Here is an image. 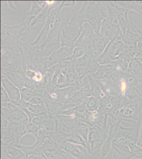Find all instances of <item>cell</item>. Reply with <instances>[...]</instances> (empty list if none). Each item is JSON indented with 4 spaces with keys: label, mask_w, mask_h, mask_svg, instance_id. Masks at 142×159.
<instances>
[{
    "label": "cell",
    "mask_w": 142,
    "mask_h": 159,
    "mask_svg": "<svg viewBox=\"0 0 142 159\" xmlns=\"http://www.w3.org/2000/svg\"><path fill=\"white\" fill-rule=\"evenodd\" d=\"M43 147L45 153H53L61 148L56 141L49 138L45 140Z\"/></svg>",
    "instance_id": "ab89813d"
},
{
    "label": "cell",
    "mask_w": 142,
    "mask_h": 159,
    "mask_svg": "<svg viewBox=\"0 0 142 159\" xmlns=\"http://www.w3.org/2000/svg\"><path fill=\"white\" fill-rule=\"evenodd\" d=\"M136 145L137 147L142 148V121L140 130V133H139V139H138V141L137 142Z\"/></svg>",
    "instance_id": "db71d44e"
},
{
    "label": "cell",
    "mask_w": 142,
    "mask_h": 159,
    "mask_svg": "<svg viewBox=\"0 0 142 159\" xmlns=\"http://www.w3.org/2000/svg\"><path fill=\"white\" fill-rule=\"evenodd\" d=\"M47 159H63V150L62 148L53 153H45Z\"/></svg>",
    "instance_id": "7dc6e473"
},
{
    "label": "cell",
    "mask_w": 142,
    "mask_h": 159,
    "mask_svg": "<svg viewBox=\"0 0 142 159\" xmlns=\"http://www.w3.org/2000/svg\"><path fill=\"white\" fill-rule=\"evenodd\" d=\"M128 10L125 9L117 15L116 18L118 21V25L121 28L122 34H124L127 30L128 28L130 27V21L128 19Z\"/></svg>",
    "instance_id": "d590c367"
},
{
    "label": "cell",
    "mask_w": 142,
    "mask_h": 159,
    "mask_svg": "<svg viewBox=\"0 0 142 159\" xmlns=\"http://www.w3.org/2000/svg\"><path fill=\"white\" fill-rule=\"evenodd\" d=\"M59 6H58L57 7L54 8L51 11L47 20L45 22L43 29L38 34L34 41L33 43H30L31 45L40 46L45 41L49 31L54 27L56 20L60 16L59 13L61 10H59Z\"/></svg>",
    "instance_id": "8fae6325"
},
{
    "label": "cell",
    "mask_w": 142,
    "mask_h": 159,
    "mask_svg": "<svg viewBox=\"0 0 142 159\" xmlns=\"http://www.w3.org/2000/svg\"><path fill=\"white\" fill-rule=\"evenodd\" d=\"M99 102L100 106L99 109L101 110L104 114H106L107 116L110 117L112 120H113L115 113L113 111L112 106L110 101V96H105L104 97L99 100Z\"/></svg>",
    "instance_id": "4dcf8cb0"
},
{
    "label": "cell",
    "mask_w": 142,
    "mask_h": 159,
    "mask_svg": "<svg viewBox=\"0 0 142 159\" xmlns=\"http://www.w3.org/2000/svg\"><path fill=\"white\" fill-rule=\"evenodd\" d=\"M126 97L130 101L135 103L139 110L141 111L142 108V94L139 90L134 86H130Z\"/></svg>",
    "instance_id": "4316f807"
},
{
    "label": "cell",
    "mask_w": 142,
    "mask_h": 159,
    "mask_svg": "<svg viewBox=\"0 0 142 159\" xmlns=\"http://www.w3.org/2000/svg\"><path fill=\"white\" fill-rule=\"evenodd\" d=\"M62 150L77 159H88L92 157L88 148L72 143L66 142L61 147Z\"/></svg>",
    "instance_id": "9a60e30c"
},
{
    "label": "cell",
    "mask_w": 142,
    "mask_h": 159,
    "mask_svg": "<svg viewBox=\"0 0 142 159\" xmlns=\"http://www.w3.org/2000/svg\"><path fill=\"white\" fill-rule=\"evenodd\" d=\"M94 82L101 87L104 94L106 96H121V92L118 88L114 84L111 79Z\"/></svg>",
    "instance_id": "cb8c5ba5"
},
{
    "label": "cell",
    "mask_w": 142,
    "mask_h": 159,
    "mask_svg": "<svg viewBox=\"0 0 142 159\" xmlns=\"http://www.w3.org/2000/svg\"><path fill=\"white\" fill-rule=\"evenodd\" d=\"M90 126L86 123L79 121L78 123L77 127L76 129V132L80 134L85 139L87 145L89 135L90 133Z\"/></svg>",
    "instance_id": "60d3db41"
},
{
    "label": "cell",
    "mask_w": 142,
    "mask_h": 159,
    "mask_svg": "<svg viewBox=\"0 0 142 159\" xmlns=\"http://www.w3.org/2000/svg\"><path fill=\"white\" fill-rule=\"evenodd\" d=\"M83 28L80 27L72 21L62 22L60 46L76 47V43L79 38Z\"/></svg>",
    "instance_id": "8992f818"
},
{
    "label": "cell",
    "mask_w": 142,
    "mask_h": 159,
    "mask_svg": "<svg viewBox=\"0 0 142 159\" xmlns=\"http://www.w3.org/2000/svg\"><path fill=\"white\" fill-rule=\"evenodd\" d=\"M1 87L7 93L12 103L16 105L21 100L20 90L6 77H1Z\"/></svg>",
    "instance_id": "e0dca14e"
},
{
    "label": "cell",
    "mask_w": 142,
    "mask_h": 159,
    "mask_svg": "<svg viewBox=\"0 0 142 159\" xmlns=\"http://www.w3.org/2000/svg\"><path fill=\"white\" fill-rule=\"evenodd\" d=\"M1 147L6 149L13 159H27L25 154L12 144H7L1 141Z\"/></svg>",
    "instance_id": "f1b7e54d"
},
{
    "label": "cell",
    "mask_w": 142,
    "mask_h": 159,
    "mask_svg": "<svg viewBox=\"0 0 142 159\" xmlns=\"http://www.w3.org/2000/svg\"><path fill=\"white\" fill-rule=\"evenodd\" d=\"M19 90L21 95V99L28 102L34 96V91L31 90L25 87L20 88Z\"/></svg>",
    "instance_id": "ee69618b"
},
{
    "label": "cell",
    "mask_w": 142,
    "mask_h": 159,
    "mask_svg": "<svg viewBox=\"0 0 142 159\" xmlns=\"http://www.w3.org/2000/svg\"><path fill=\"white\" fill-rule=\"evenodd\" d=\"M127 72L136 77L142 88V64L136 57H134L130 61Z\"/></svg>",
    "instance_id": "d4e9b609"
},
{
    "label": "cell",
    "mask_w": 142,
    "mask_h": 159,
    "mask_svg": "<svg viewBox=\"0 0 142 159\" xmlns=\"http://www.w3.org/2000/svg\"><path fill=\"white\" fill-rule=\"evenodd\" d=\"M15 129L13 123L10 122L7 126L1 129V141L7 144H11L15 139Z\"/></svg>",
    "instance_id": "f546056e"
},
{
    "label": "cell",
    "mask_w": 142,
    "mask_h": 159,
    "mask_svg": "<svg viewBox=\"0 0 142 159\" xmlns=\"http://www.w3.org/2000/svg\"><path fill=\"white\" fill-rule=\"evenodd\" d=\"M109 129L101 128L97 126H90V133L88 140V148L90 154L103 146L108 138Z\"/></svg>",
    "instance_id": "ba28073f"
},
{
    "label": "cell",
    "mask_w": 142,
    "mask_h": 159,
    "mask_svg": "<svg viewBox=\"0 0 142 159\" xmlns=\"http://www.w3.org/2000/svg\"><path fill=\"white\" fill-rule=\"evenodd\" d=\"M83 31L76 43V46L84 48L86 52L90 53L93 56L95 48L100 42L101 34L94 30L89 25L85 24Z\"/></svg>",
    "instance_id": "5b68a950"
},
{
    "label": "cell",
    "mask_w": 142,
    "mask_h": 159,
    "mask_svg": "<svg viewBox=\"0 0 142 159\" xmlns=\"http://www.w3.org/2000/svg\"><path fill=\"white\" fill-rule=\"evenodd\" d=\"M1 115L10 122L16 123H29L28 118L24 110L11 103L7 107H1Z\"/></svg>",
    "instance_id": "4fadbf2b"
},
{
    "label": "cell",
    "mask_w": 142,
    "mask_h": 159,
    "mask_svg": "<svg viewBox=\"0 0 142 159\" xmlns=\"http://www.w3.org/2000/svg\"><path fill=\"white\" fill-rule=\"evenodd\" d=\"M117 38V39L121 40L128 46L135 47L137 43H138V42L142 38V35L139 33L136 34L133 33L130 29V27L128 28L126 33L124 34H122L121 28H119L118 34Z\"/></svg>",
    "instance_id": "44dd1931"
},
{
    "label": "cell",
    "mask_w": 142,
    "mask_h": 159,
    "mask_svg": "<svg viewBox=\"0 0 142 159\" xmlns=\"http://www.w3.org/2000/svg\"><path fill=\"white\" fill-rule=\"evenodd\" d=\"M49 132L45 129H40L38 134L36 137V142L34 144L38 146H43L45 140L49 138Z\"/></svg>",
    "instance_id": "7bdbcfd3"
},
{
    "label": "cell",
    "mask_w": 142,
    "mask_h": 159,
    "mask_svg": "<svg viewBox=\"0 0 142 159\" xmlns=\"http://www.w3.org/2000/svg\"><path fill=\"white\" fill-rule=\"evenodd\" d=\"M104 19L102 1H84L81 9L72 15L70 21L81 28H83L85 24H88L95 32L99 33Z\"/></svg>",
    "instance_id": "6da1fadb"
},
{
    "label": "cell",
    "mask_w": 142,
    "mask_h": 159,
    "mask_svg": "<svg viewBox=\"0 0 142 159\" xmlns=\"http://www.w3.org/2000/svg\"><path fill=\"white\" fill-rule=\"evenodd\" d=\"M18 52L22 57L23 64H27L28 67H31L36 61L42 57L39 46L31 45L30 43L20 42L18 46Z\"/></svg>",
    "instance_id": "9c48e42d"
},
{
    "label": "cell",
    "mask_w": 142,
    "mask_h": 159,
    "mask_svg": "<svg viewBox=\"0 0 142 159\" xmlns=\"http://www.w3.org/2000/svg\"><path fill=\"white\" fill-rule=\"evenodd\" d=\"M28 102L33 105H40L45 104L44 98L41 96H36V95H34L33 98L30 100V101Z\"/></svg>",
    "instance_id": "f907efd6"
},
{
    "label": "cell",
    "mask_w": 142,
    "mask_h": 159,
    "mask_svg": "<svg viewBox=\"0 0 142 159\" xmlns=\"http://www.w3.org/2000/svg\"><path fill=\"white\" fill-rule=\"evenodd\" d=\"M31 122L37 125L40 129L52 132L55 129L56 126L55 115L48 114V116L46 117H36Z\"/></svg>",
    "instance_id": "7402d4cb"
},
{
    "label": "cell",
    "mask_w": 142,
    "mask_h": 159,
    "mask_svg": "<svg viewBox=\"0 0 142 159\" xmlns=\"http://www.w3.org/2000/svg\"><path fill=\"white\" fill-rule=\"evenodd\" d=\"M28 123L25 124V123H16L14 124L15 129V139L11 143L13 145H18L20 144L19 142L23 136L28 134V132L27 130V125Z\"/></svg>",
    "instance_id": "d6a6232c"
},
{
    "label": "cell",
    "mask_w": 142,
    "mask_h": 159,
    "mask_svg": "<svg viewBox=\"0 0 142 159\" xmlns=\"http://www.w3.org/2000/svg\"><path fill=\"white\" fill-rule=\"evenodd\" d=\"M130 25H131L136 30L137 33H139L140 34L142 35V38H141L140 40L138 42V43H137L136 46V47H135V48L136 52H142V31L140 30V29H139V28L137 27L136 26L134 25L131 22H130Z\"/></svg>",
    "instance_id": "681fc988"
},
{
    "label": "cell",
    "mask_w": 142,
    "mask_h": 159,
    "mask_svg": "<svg viewBox=\"0 0 142 159\" xmlns=\"http://www.w3.org/2000/svg\"><path fill=\"white\" fill-rule=\"evenodd\" d=\"M56 64H57L52 60V58L49 56L40 58L33 66L29 67H34L44 75L48 69Z\"/></svg>",
    "instance_id": "484cf974"
},
{
    "label": "cell",
    "mask_w": 142,
    "mask_h": 159,
    "mask_svg": "<svg viewBox=\"0 0 142 159\" xmlns=\"http://www.w3.org/2000/svg\"><path fill=\"white\" fill-rule=\"evenodd\" d=\"M61 19L59 16L56 20L54 27L51 29L45 41L39 46L42 52V57H49L56 47L61 46Z\"/></svg>",
    "instance_id": "277c9868"
},
{
    "label": "cell",
    "mask_w": 142,
    "mask_h": 159,
    "mask_svg": "<svg viewBox=\"0 0 142 159\" xmlns=\"http://www.w3.org/2000/svg\"><path fill=\"white\" fill-rule=\"evenodd\" d=\"M1 68L18 70L22 66V57L20 52L8 47H1Z\"/></svg>",
    "instance_id": "52a82bcc"
},
{
    "label": "cell",
    "mask_w": 142,
    "mask_h": 159,
    "mask_svg": "<svg viewBox=\"0 0 142 159\" xmlns=\"http://www.w3.org/2000/svg\"><path fill=\"white\" fill-rule=\"evenodd\" d=\"M121 7L128 10H134L142 15V1H117Z\"/></svg>",
    "instance_id": "8d00e7d4"
},
{
    "label": "cell",
    "mask_w": 142,
    "mask_h": 159,
    "mask_svg": "<svg viewBox=\"0 0 142 159\" xmlns=\"http://www.w3.org/2000/svg\"><path fill=\"white\" fill-rule=\"evenodd\" d=\"M16 147L24 152L27 157L31 155H37L46 157L45 151L43 146H38L34 144L31 146H24L19 144L16 145Z\"/></svg>",
    "instance_id": "83f0119b"
},
{
    "label": "cell",
    "mask_w": 142,
    "mask_h": 159,
    "mask_svg": "<svg viewBox=\"0 0 142 159\" xmlns=\"http://www.w3.org/2000/svg\"><path fill=\"white\" fill-rule=\"evenodd\" d=\"M55 118L58 126L63 132L68 134L76 132L79 121L75 118L64 115H56Z\"/></svg>",
    "instance_id": "2e32d148"
},
{
    "label": "cell",
    "mask_w": 142,
    "mask_h": 159,
    "mask_svg": "<svg viewBox=\"0 0 142 159\" xmlns=\"http://www.w3.org/2000/svg\"><path fill=\"white\" fill-rule=\"evenodd\" d=\"M1 77H6L18 88L25 87V80L18 70H11L1 68Z\"/></svg>",
    "instance_id": "ffe728a7"
},
{
    "label": "cell",
    "mask_w": 142,
    "mask_h": 159,
    "mask_svg": "<svg viewBox=\"0 0 142 159\" xmlns=\"http://www.w3.org/2000/svg\"><path fill=\"white\" fill-rule=\"evenodd\" d=\"M74 48V47H73L60 46L58 49L54 51L49 56L56 64L61 63L65 61L72 56Z\"/></svg>",
    "instance_id": "603a6c76"
},
{
    "label": "cell",
    "mask_w": 142,
    "mask_h": 159,
    "mask_svg": "<svg viewBox=\"0 0 142 159\" xmlns=\"http://www.w3.org/2000/svg\"><path fill=\"white\" fill-rule=\"evenodd\" d=\"M121 123V121H117L115 123H113L112 120L110 121L109 130L108 138L101 147L99 159H105L107 156H108V154L111 152L112 143L117 134L119 127Z\"/></svg>",
    "instance_id": "5bb4252c"
},
{
    "label": "cell",
    "mask_w": 142,
    "mask_h": 159,
    "mask_svg": "<svg viewBox=\"0 0 142 159\" xmlns=\"http://www.w3.org/2000/svg\"><path fill=\"white\" fill-rule=\"evenodd\" d=\"M7 3H8V5H9V7H10V9L13 10H16V7L14 5L13 1H7Z\"/></svg>",
    "instance_id": "9f6ffc18"
},
{
    "label": "cell",
    "mask_w": 142,
    "mask_h": 159,
    "mask_svg": "<svg viewBox=\"0 0 142 159\" xmlns=\"http://www.w3.org/2000/svg\"><path fill=\"white\" fill-rule=\"evenodd\" d=\"M40 129L37 125L34 124V123H28L27 125V129L28 132V134H31L36 137L38 132L39 130Z\"/></svg>",
    "instance_id": "c3c4849f"
},
{
    "label": "cell",
    "mask_w": 142,
    "mask_h": 159,
    "mask_svg": "<svg viewBox=\"0 0 142 159\" xmlns=\"http://www.w3.org/2000/svg\"><path fill=\"white\" fill-rule=\"evenodd\" d=\"M30 25L25 20L19 25H8L1 22V47H8L18 52L20 38L27 33H31Z\"/></svg>",
    "instance_id": "3957f363"
},
{
    "label": "cell",
    "mask_w": 142,
    "mask_h": 159,
    "mask_svg": "<svg viewBox=\"0 0 142 159\" xmlns=\"http://www.w3.org/2000/svg\"><path fill=\"white\" fill-rule=\"evenodd\" d=\"M129 142L122 138L115 137L112 143V151L115 159H131L134 157L130 150Z\"/></svg>",
    "instance_id": "7c38bea8"
},
{
    "label": "cell",
    "mask_w": 142,
    "mask_h": 159,
    "mask_svg": "<svg viewBox=\"0 0 142 159\" xmlns=\"http://www.w3.org/2000/svg\"><path fill=\"white\" fill-rule=\"evenodd\" d=\"M27 159H47L46 157H42V156H37V155H31V156H28L27 157Z\"/></svg>",
    "instance_id": "11a10c76"
},
{
    "label": "cell",
    "mask_w": 142,
    "mask_h": 159,
    "mask_svg": "<svg viewBox=\"0 0 142 159\" xmlns=\"http://www.w3.org/2000/svg\"><path fill=\"white\" fill-rule=\"evenodd\" d=\"M1 107H7L10 103H12L11 99L2 87H1Z\"/></svg>",
    "instance_id": "bcb514c9"
},
{
    "label": "cell",
    "mask_w": 142,
    "mask_h": 159,
    "mask_svg": "<svg viewBox=\"0 0 142 159\" xmlns=\"http://www.w3.org/2000/svg\"><path fill=\"white\" fill-rule=\"evenodd\" d=\"M140 111L135 103L129 100L127 103L115 112L114 119L112 120V121H126L136 124L139 119Z\"/></svg>",
    "instance_id": "30bf717a"
},
{
    "label": "cell",
    "mask_w": 142,
    "mask_h": 159,
    "mask_svg": "<svg viewBox=\"0 0 142 159\" xmlns=\"http://www.w3.org/2000/svg\"><path fill=\"white\" fill-rule=\"evenodd\" d=\"M66 142L72 143L74 144L79 145L88 149V145L85 141L80 134L76 132L67 134L66 138Z\"/></svg>",
    "instance_id": "74e56055"
},
{
    "label": "cell",
    "mask_w": 142,
    "mask_h": 159,
    "mask_svg": "<svg viewBox=\"0 0 142 159\" xmlns=\"http://www.w3.org/2000/svg\"><path fill=\"white\" fill-rule=\"evenodd\" d=\"M86 52L85 49L83 47L76 46L74 47L72 56L68 57L65 61H73L76 59L81 57V56L84 55Z\"/></svg>",
    "instance_id": "f6af8a7d"
},
{
    "label": "cell",
    "mask_w": 142,
    "mask_h": 159,
    "mask_svg": "<svg viewBox=\"0 0 142 159\" xmlns=\"http://www.w3.org/2000/svg\"><path fill=\"white\" fill-rule=\"evenodd\" d=\"M25 109L33 112L36 117H46L48 116V111L45 104L44 105H33L27 102Z\"/></svg>",
    "instance_id": "e575fe53"
},
{
    "label": "cell",
    "mask_w": 142,
    "mask_h": 159,
    "mask_svg": "<svg viewBox=\"0 0 142 159\" xmlns=\"http://www.w3.org/2000/svg\"><path fill=\"white\" fill-rule=\"evenodd\" d=\"M44 8L45 7L40 6L37 1H32L31 2L30 9L26 14L27 18L25 21L27 24L30 25L31 22L43 10Z\"/></svg>",
    "instance_id": "1f68e13d"
},
{
    "label": "cell",
    "mask_w": 142,
    "mask_h": 159,
    "mask_svg": "<svg viewBox=\"0 0 142 159\" xmlns=\"http://www.w3.org/2000/svg\"><path fill=\"white\" fill-rule=\"evenodd\" d=\"M54 8L55 7H51L48 5H46L43 10L36 16V18L33 20V21L31 22L30 24V27H32L34 25H40V24H45V22L47 20L51 11H52V10L54 9Z\"/></svg>",
    "instance_id": "836d02e7"
},
{
    "label": "cell",
    "mask_w": 142,
    "mask_h": 159,
    "mask_svg": "<svg viewBox=\"0 0 142 159\" xmlns=\"http://www.w3.org/2000/svg\"><path fill=\"white\" fill-rule=\"evenodd\" d=\"M88 80L91 87L90 96L94 97L100 100L106 96L97 83L92 80L90 79V78H88Z\"/></svg>",
    "instance_id": "f35d334b"
},
{
    "label": "cell",
    "mask_w": 142,
    "mask_h": 159,
    "mask_svg": "<svg viewBox=\"0 0 142 159\" xmlns=\"http://www.w3.org/2000/svg\"><path fill=\"white\" fill-rule=\"evenodd\" d=\"M119 28L118 25L114 24L113 22L104 19L101 25V36L111 41L118 34Z\"/></svg>",
    "instance_id": "d6986e66"
},
{
    "label": "cell",
    "mask_w": 142,
    "mask_h": 159,
    "mask_svg": "<svg viewBox=\"0 0 142 159\" xmlns=\"http://www.w3.org/2000/svg\"><path fill=\"white\" fill-rule=\"evenodd\" d=\"M1 12L2 14L4 11H7L8 10L10 9L9 7L7 1H1Z\"/></svg>",
    "instance_id": "f5cc1de1"
},
{
    "label": "cell",
    "mask_w": 142,
    "mask_h": 159,
    "mask_svg": "<svg viewBox=\"0 0 142 159\" xmlns=\"http://www.w3.org/2000/svg\"><path fill=\"white\" fill-rule=\"evenodd\" d=\"M139 133L140 130L138 129H135L134 127L126 128L120 124L115 137L124 139L130 143L136 145L139 139Z\"/></svg>",
    "instance_id": "ac0fdd59"
},
{
    "label": "cell",
    "mask_w": 142,
    "mask_h": 159,
    "mask_svg": "<svg viewBox=\"0 0 142 159\" xmlns=\"http://www.w3.org/2000/svg\"><path fill=\"white\" fill-rule=\"evenodd\" d=\"M76 1H62L61 3L59 5V10H61L63 7H74L76 6Z\"/></svg>",
    "instance_id": "816d5d0a"
},
{
    "label": "cell",
    "mask_w": 142,
    "mask_h": 159,
    "mask_svg": "<svg viewBox=\"0 0 142 159\" xmlns=\"http://www.w3.org/2000/svg\"><path fill=\"white\" fill-rule=\"evenodd\" d=\"M83 103L86 107V109L91 111L98 110L100 106L99 100L92 96H90L86 98Z\"/></svg>",
    "instance_id": "b9f144b4"
},
{
    "label": "cell",
    "mask_w": 142,
    "mask_h": 159,
    "mask_svg": "<svg viewBox=\"0 0 142 159\" xmlns=\"http://www.w3.org/2000/svg\"><path fill=\"white\" fill-rule=\"evenodd\" d=\"M83 77L76 72L74 61H65L55 65L52 83L58 88L83 86Z\"/></svg>",
    "instance_id": "7a4b0ae2"
}]
</instances>
